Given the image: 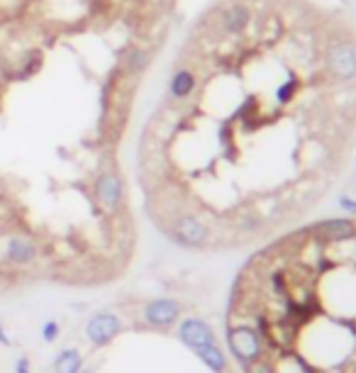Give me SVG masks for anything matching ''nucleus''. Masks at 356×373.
Here are the masks:
<instances>
[{
    "label": "nucleus",
    "instance_id": "obj_1",
    "mask_svg": "<svg viewBox=\"0 0 356 373\" xmlns=\"http://www.w3.org/2000/svg\"><path fill=\"white\" fill-rule=\"evenodd\" d=\"M356 142V27L317 0H220L169 79L166 149L215 242L310 212Z\"/></svg>",
    "mask_w": 356,
    "mask_h": 373
},
{
    "label": "nucleus",
    "instance_id": "obj_2",
    "mask_svg": "<svg viewBox=\"0 0 356 373\" xmlns=\"http://www.w3.org/2000/svg\"><path fill=\"white\" fill-rule=\"evenodd\" d=\"M169 234L176 244L186 249H205L212 244V232L198 215L176 212L169 219Z\"/></svg>",
    "mask_w": 356,
    "mask_h": 373
},
{
    "label": "nucleus",
    "instance_id": "obj_3",
    "mask_svg": "<svg viewBox=\"0 0 356 373\" xmlns=\"http://www.w3.org/2000/svg\"><path fill=\"white\" fill-rule=\"evenodd\" d=\"M227 346H230L232 356L242 366L254 364V361L263 356L261 341H259L256 332L249 325H244V322H232L230 325V330H227Z\"/></svg>",
    "mask_w": 356,
    "mask_h": 373
},
{
    "label": "nucleus",
    "instance_id": "obj_4",
    "mask_svg": "<svg viewBox=\"0 0 356 373\" xmlns=\"http://www.w3.org/2000/svg\"><path fill=\"white\" fill-rule=\"evenodd\" d=\"M122 332V320L115 313H95L85 322V339L93 346H108Z\"/></svg>",
    "mask_w": 356,
    "mask_h": 373
},
{
    "label": "nucleus",
    "instance_id": "obj_5",
    "mask_svg": "<svg viewBox=\"0 0 356 373\" xmlns=\"http://www.w3.org/2000/svg\"><path fill=\"white\" fill-rule=\"evenodd\" d=\"M178 318H181V305L171 298H154L142 308V320L156 330H166V327L176 325Z\"/></svg>",
    "mask_w": 356,
    "mask_h": 373
},
{
    "label": "nucleus",
    "instance_id": "obj_6",
    "mask_svg": "<svg viewBox=\"0 0 356 373\" xmlns=\"http://www.w3.org/2000/svg\"><path fill=\"white\" fill-rule=\"evenodd\" d=\"M95 198L103 208L108 210H120L122 201H125V183L115 171H103L95 178Z\"/></svg>",
    "mask_w": 356,
    "mask_h": 373
},
{
    "label": "nucleus",
    "instance_id": "obj_7",
    "mask_svg": "<svg viewBox=\"0 0 356 373\" xmlns=\"http://www.w3.org/2000/svg\"><path fill=\"white\" fill-rule=\"evenodd\" d=\"M178 339L183 341L186 346H191L193 351L203 349V346L217 344L215 332L207 322H203L200 318H186L178 325Z\"/></svg>",
    "mask_w": 356,
    "mask_h": 373
},
{
    "label": "nucleus",
    "instance_id": "obj_8",
    "mask_svg": "<svg viewBox=\"0 0 356 373\" xmlns=\"http://www.w3.org/2000/svg\"><path fill=\"white\" fill-rule=\"evenodd\" d=\"M37 254H39V249H37V244H34V239L25 237V234L10 237L3 249L5 262L15 264V266H27V264H32L34 259H37Z\"/></svg>",
    "mask_w": 356,
    "mask_h": 373
},
{
    "label": "nucleus",
    "instance_id": "obj_9",
    "mask_svg": "<svg viewBox=\"0 0 356 373\" xmlns=\"http://www.w3.org/2000/svg\"><path fill=\"white\" fill-rule=\"evenodd\" d=\"M151 64V49L144 47V44H132L127 47L125 59H122V69H125L127 76H139L149 69Z\"/></svg>",
    "mask_w": 356,
    "mask_h": 373
},
{
    "label": "nucleus",
    "instance_id": "obj_10",
    "mask_svg": "<svg viewBox=\"0 0 356 373\" xmlns=\"http://www.w3.org/2000/svg\"><path fill=\"white\" fill-rule=\"evenodd\" d=\"M54 373H81L83 369V354L74 346L69 349H61L57 356H54V364H52Z\"/></svg>",
    "mask_w": 356,
    "mask_h": 373
},
{
    "label": "nucleus",
    "instance_id": "obj_11",
    "mask_svg": "<svg viewBox=\"0 0 356 373\" xmlns=\"http://www.w3.org/2000/svg\"><path fill=\"white\" fill-rule=\"evenodd\" d=\"M196 354H198V359H200L203 364H205L210 371L222 373V371L227 369V359H225V354H222V349H220L217 344H210V346H203V349H196Z\"/></svg>",
    "mask_w": 356,
    "mask_h": 373
},
{
    "label": "nucleus",
    "instance_id": "obj_12",
    "mask_svg": "<svg viewBox=\"0 0 356 373\" xmlns=\"http://www.w3.org/2000/svg\"><path fill=\"white\" fill-rule=\"evenodd\" d=\"M59 322L57 320H47L42 325V339L47 341V344H54L57 341V337H59Z\"/></svg>",
    "mask_w": 356,
    "mask_h": 373
},
{
    "label": "nucleus",
    "instance_id": "obj_13",
    "mask_svg": "<svg viewBox=\"0 0 356 373\" xmlns=\"http://www.w3.org/2000/svg\"><path fill=\"white\" fill-rule=\"evenodd\" d=\"M244 369H247V373H276V369H273L266 359H256L254 364L244 366Z\"/></svg>",
    "mask_w": 356,
    "mask_h": 373
},
{
    "label": "nucleus",
    "instance_id": "obj_14",
    "mask_svg": "<svg viewBox=\"0 0 356 373\" xmlns=\"http://www.w3.org/2000/svg\"><path fill=\"white\" fill-rule=\"evenodd\" d=\"M15 373H32V369H29V359H27V356H20V359L15 361Z\"/></svg>",
    "mask_w": 356,
    "mask_h": 373
},
{
    "label": "nucleus",
    "instance_id": "obj_15",
    "mask_svg": "<svg viewBox=\"0 0 356 373\" xmlns=\"http://www.w3.org/2000/svg\"><path fill=\"white\" fill-rule=\"evenodd\" d=\"M0 344H3V346H10V344H13V339H10L8 332L3 330V325H0Z\"/></svg>",
    "mask_w": 356,
    "mask_h": 373
}]
</instances>
